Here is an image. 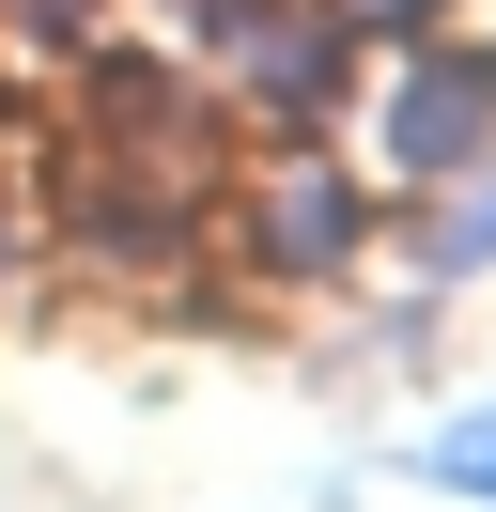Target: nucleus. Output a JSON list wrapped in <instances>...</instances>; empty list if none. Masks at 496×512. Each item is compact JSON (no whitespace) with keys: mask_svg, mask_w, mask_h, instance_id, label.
<instances>
[{"mask_svg":"<svg viewBox=\"0 0 496 512\" xmlns=\"http://www.w3.org/2000/svg\"><path fill=\"white\" fill-rule=\"evenodd\" d=\"M310 16H326L341 47H357V32H388V47H403V32H434V0H310Z\"/></svg>","mask_w":496,"mask_h":512,"instance_id":"nucleus-6","label":"nucleus"},{"mask_svg":"<svg viewBox=\"0 0 496 512\" xmlns=\"http://www.w3.org/2000/svg\"><path fill=\"white\" fill-rule=\"evenodd\" d=\"M419 264H434V280H481V264H496V171H481V156L450 171V218L419 233Z\"/></svg>","mask_w":496,"mask_h":512,"instance_id":"nucleus-4","label":"nucleus"},{"mask_svg":"<svg viewBox=\"0 0 496 512\" xmlns=\"http://www.w3.org/2000/svg\"><path fill=\"white\" fill-rule=\"evenodd\" d=\"M465 156H496V47H388V94H372V171L403 187H450Z\"/></svg>","mask_w":496,"mask_h":512,"instance_id":"nucleus-1","label":"nucleus"},{"mask_svg":"<svg viewBox=\"0 0 496 512\" xmlns=\"http://www.w3.org/2000/svg\"><path fill=\"white\" fill-rule=\"evenodd\" d=\"M434 481H450V497H496V404H481V419H450V435H434Z\"/></svg>","mask_w":496,"mask_h":512,"instance_id":"nucleus-5","label":"nucleus"},{"mask_svg":"<svg viewBox=\"0 0 496 512\" xmlns=\"http://www.w3.org/2000/svg\"><path fill=\"white\" fill-rule=\"evenodd\" d=\"M0 280H16V218H0Z\"/></svg>","mask_w":496,"mask_h":512,"instance_id":"nucleus-7","label":"nucleus"},{"mask_svg":"<svg viewBox=\"0 0 496 512\" xmlns=\"http://www.w3.org/2000/svg\"><path fill=\"white\" fill-rule=\"evenodd\" d=\"M248 233H264V264H279V280H326V264H357V171L295 140V156L248 187Z\"/></svg>","mask_w":496,"mask_h":512,"instance_id":"nucleus-3","label":"nucleus"},{"mask_svg":"<svg viewBox=\"0 0 496 512\" xmlns=\"http://www.w3.org/2000/svg\"><path fill=\"white\" fill-rule=\"evenodd\" d=\"M233 78H248V109H279V125H326L341 109V32L310 16V0H233Z\"/></svg>","mask_w":496,"mask_h":512,"instance_id":"nucleus-2","label":"nucleus"}]
</instances>
